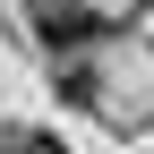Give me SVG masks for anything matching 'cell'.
<instances>
[{"mask_svg": "<svg viewBox=\"0 0 154 154\" xmlns=\"http://www.w3.org/2000/svg\"><path fill=\"white\" fill-rule=\"evenodd\" d=\"M94 34H103V17L86 0H34V43L43 51H86Z\"/></svg>", "mask_w": 154, "mask_h": 154, "instance_id": "6da1fadb", "label": "cell"}, {"mask_svg": "<svg viewBox=\"0 0 154 154\" xmlns=\"http://www.w3.org/2000/svg\"><path fill=\"white\" fill-rule=\"evenodd\" d=\"M60 94H69V103H94V69L69 60V69H60Z\"/></svg>", "mask_w": 154, "mask_h": 154, "instance_id": "7a4b0ae2", "label": "cell"}, {"mask_svg": "<svg viewBox=\"0 0 154 154\" xmlns=\"http://www.w3.org/2000/svg\"><path fill=\"white\" fill-rule=\"evenodd\" d=\"M9 154H69V146H60V137H43V128H17Z\"/></svg>", "mask_w": 154, "mask_h": 154, "instance_id": "3957f363", "label": "cell"}]
</instances>
